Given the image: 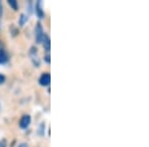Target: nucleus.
Returning <instances> with one entry per match:
<instances>
[{
  "label": "nucleus",
  "instance_id": "obj_11",
  "mask_svg": "<svg viewBox=\"0 0 149 147\" xmlns=\"http://www.w3.org/2000/svg\"><path fill=\"white\" fill-rule=\"evenodd\" d=\"M4 81H5V77H4L3 75L0 74V85H1V84H3Z\"/></svg>",
  "mask_w": 149,
  "mask_h": 147
},
{
  "label": "nucleus",
  "instance_id": "obj_12",
  "mask_svg": "<svg viewBox=\"0 0 149 147\" xmlns=\"http://www.w3.org/2000/svg\"><path fill=\"white\" fill-rule=\"evenodd\" d=\"M45 61H46L48 64L50 63V56L49 55H46V56H45Z\"/></svg>",
  "mask_w": 149,
  "mask_h": 147
},
{
  "label": "nucleus",
  "instance_id": "obj_8",
  "mask_svg": "<svg viewBox=\"0 0 149 147\" xmlns=\"http://www.w3.org/2000/svg\"><path fill=\"white\" fill-rule=\"evenodd\" d=\"M8 4L9 5H10V7L12 9H13V10H17L18 9V5H17V1H16V0H9L8 1Z\"/></svg>",
  "mask_w": 149,
  "mask_h": 147
},
{
  "label": "nucleus",
  "instance_id": "obj_14",
  "mask_svg": "<svg viewBox=\"0 0 149 147\" xmlns=\"http://www.w3.org/2000/svg\"><path fill=\"white\" fill-rule=\"evenodd\" d=\"M2 14V6H1V3H0V15Z\"/></svg>",
  "mask_w": 149,
  "mask_h": 147
},
{
  "label": "nucleus",
  "instance_id": "obj_5",
  "mask_svg": "<svg viewBox=\"0 0 149 147\" xmlns=\"http://www.w3.org/2000/svg\"><path fill=\"white\" fill-rule=\"evenodd\" d=\"M35 9H36V14L38 15V17L44 18L45 13H44V10H43V8H42V2H41L40 0L39 1H37V3H36Z\"/></svg>",
  "mask_w": 149,
  "mask_h": 147
},
{
  "label": "nucleus",
  "instance_id": "obj_4",
  "mask_svg": "<svg viewBox=\"0 0 149 147\" xmlns=\"http://www.w3.org/2000/svg\"><path fill=\"white\" fill-rule=\"evenodd\" d=\"M50 82H51V76H50V74H44L42 75V77L40 78V85L45 86H48L50 84Z\"/></svg>",
  "mask_w": 149,
  "mask_h": 147
},
{
  "label": "nucleus",
  "instance_id": "obj_6",
  "mask_svg": "<svg viewBox=\"0 0 149 147\" xmlns=\"http://www.w3.org/2000/svg\"><path fill=\"white\" fill-rule=\"evenodd\" d=\"M43 46H44V49L47 52L50 51V48H51V42H50V38L47 35H45L44 39H43Z\"/></svg>",
  "mask_w": 149,
  "mask_h": 147
},
{
  "label": "nucleus",
  "instance_id": "obj_1",
  "mask_svg": "<svg viewBox=\"0 0 149 147\" xmlns=\"http://www.w3.org/2000/svg\"><path fill=\"white\" fill-rule=\"evenodd\" d=\"M45 33H44V30H43L42 26H41L40 23L37 24L35 28V38H36V42L37 43H42L43 42V39L45 37Z\"/></svg>",
  "mask_w": 149,
  "mask_h": 147
},
{
  "label": "nucleus",
  "instance_id": "obj_9",
  "mask_svg": "<svg viewBox=\"0 0 149 147\" xmlns=\"http://www.w3.org/2000/svg\"><path fill=\"white\" fill-rule=\"evenodd\" d=\"M28 20V17L25 15V14H22V15L20 16V19H19V25L20 26H23L24 24L26 23V21Z\"/></svg>",
  "mask_w": 149,
  "mask_h": 147
},
{
  "label": "nucleus",
  "instance_id": "obj_13",
  "mask_svg": "<svg viewBox=\"0 0 149 147\" xmlns=\"http://www.w3.org/2000/svg\"><path fill=\"white\" fill-rule=\"evenodd\" d=\"M19 147H28V146H27V144H26V143H22V144H20V145H19Z\"/></svg>",
  "mask_w": 149,
  "mask_h": 147
},
{
  "label": "nucleus",
  "instance_id": "obj_7",
  "mask_svg": "<svg viewBox=\"0 0 149 147\" xmlns=\"http://www.w3.org/2000/svg\"><path fill=\"white\" fill-rule=\"evenodd\" d=\"M7 60H8V57H7L6 53L3 50L0 49V64H3V63L7 62Z\"/></svg>",
  "mask_w": 149,
  "mask_h": 147
},
{
  "label": "nucleus",
  "instance_id": "obj_2",
  "mask_svg": "<svg viewBox=\"0 0 149 147\" xmlns=\"http://www.w3.org/2000/svg\"><path fill=\"white\" fill-rule=\"evenodd\" d=\"M30 56H31V60H32L34 66L35 67H39L40 66V59H39V57H38L37 50H36L35 48H32V49H31Z\"/></svg>",
  "mask_w": 149,
  "mask_h": 147
},
{
  "label": "nucleus",
  "instance_id": "obj_10",
  "mask_svg": "<svg viewBox=\"0 0 149 147\" xmlns=\"http://www.w3.org/2000/svg\"><path fill=\"white\" fill-rule=\"evenodd\" d=\"M0 147H6V140H4V139L0 140Z\"/></svg>",
  "mask_w": 149,
  "mask_h": 147
},
{
  "label": "nucleus",
  "instance_id": "obj_3",
  "mask_svg": "<svg viewBox=\"0 0 149 147\" xmlns=\"http://www.w3.org/2000/svg\"><path fill=\"white\" fill-rule=\"evenodd\" d=\"M30 122H31V116H30V115H23V116L21 117V119H20L19 125H20V127L22 129H25V128H27V127L29 126Z\"/></svg>",
  "mask_w": 149,
  "mask_h": 147
}]
</instances>
